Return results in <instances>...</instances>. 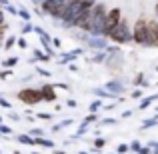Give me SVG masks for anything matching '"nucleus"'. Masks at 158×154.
Masks as SVG:
<instances>
[{
	"label": "nucleus",
	"instance_id": "1",
	"mask_svg": "<svg viewBox=\"0 0 158 154\" xmlns=\"http://www.w3.org/2000/svg\"><path fill=\"white\" fill-rule=\"evenodd\" d=\"M134 38L136 42H148V24L140 20L136 24V32H134Z\"/></svg>",
	"mask_w": 158,
	"mask_h": 154
},
{
	"label": "nucleus",
	"instance_id": "5",
	"mask_svg": "<svg viewBox=\"0 0 158 154\" xmlns=\"http://www.w3.org/2000/svg\"><path fill=\"white\" fill-rule=\"evenodd\" d=\"M42 98H48V100H52V98H54L52 88H44V90H42Z\"/></svg>",
	"mask_w": 158,
	"mask_h": 154
},
{
	"label": "nucleus",
	"instance_id": "3",
	"mask_svg": "<svg viewBox=\"0 0 158 154\" xmlns=\"http://www.w3.org/2000/svg\"><path fill=\"white\" fill-rule=\"evenodd\" d=\"M44 8H46L48 12H52V14H62V10H64V4H62V0H46L44 2Z\"/></svg>",
	"mask_w": 158,
	"mask_h": 154
},
{
	"label": "nucleus",
	"instance_id": "2",
	"mask_svg": "<svg viewBox=\"0 0 158 154\" xmlns=\"http://www.w3.org/2000/svg\"><path fill=\"white\" fill-rule=\"evenodd\" d=\"M20 100L34 104V102L42 100V92H36V90H22V92H20Z\"/></svg>",
	"mask_w": 158,
	"mask_h": 154
},
{
	"label": "nucleus",
	"instance_id": "4",
	"mask_svg": "<svg viewBox=\"0 0 158 154\" xmlns=\"http://www.w3.org/2000/svg\"><path fill=\"white\" fill-rule=\"evenodd\" d=\"M118 20H120V12L118 10H112L110 14H108V18H106V24H104V30L106 32H110L112 28L118 24Z\"/></svg>",
	"mask_w": 158,
	"mask_h": 154
},
{
	"label": "nucleus",
	"instance_id": "6",
	"mask_svg": "<svg viewBox=\"0 0 158 154\" xmlns=\"http://www.w3.org/2000/svg\"><path fill=\"white\" fill-rule=\"evenodd\" d=\"M72 2H82V0H72Z\"/></svg>",
	"mask_w": 158,
	"mask_h": 154
}]
</instances>
